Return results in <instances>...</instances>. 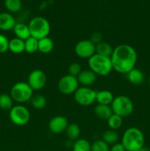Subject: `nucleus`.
Listing matches in <instances>:
<instances>
[{
	"label": "nucleus",
	"mask_w": 150,
	"mask_h": 151,
	"mask_svg": "<svg viewBox=\"0 0 150 151\" xmlns=\"http://www.w3.org/2000/svg\"><path fill=\"white\" fill-rule=\"evenodd\" d=\"M33 91L27 82L19 81L12 86L10 95L13 101L21 104L30 101L33 96Z\"/></svg>",
	"instance_id": "obj_6"
},
{
	"label": "nucleus",
	"mask_w": 150,
	"mask_h": 151,
	"mask_svg": "<svg viewBox=\"0 0 150 151\" xmlns=\"http://www.w3.org/2000/svg\"><path fill=\"white\" fill-rule=\"evenodd\" d=\"M9 117L14 125L17 126H23L29 122L30 113L27 108L19 104L13 106V107L9 111Z\"/></svg>",
	"instance_id": "obj_7"
},
{
	"label": "nucleus",
	"mask_w": 150,
	"mask_h": 151,
	"mask_svg": "<svg viewBox=\"0 0 150 151\" xmlns=\"http://www.w3.org/2000/svg\"><path fill=\"white\" fill-rule=\"evenodd\" d=\"M149 84L150 86V75H149Z\"/></svg>",
	"instance_id": "obj_36"
},
{
	"label": "nucleus",
	"mask_w": 150,
	"mask_h": 151,
	"mask_svg": "<svg viewBox=\"0 0 150 151\" xmlns=\"http://www.w3.org/2000/svg\"><path fill=\"white\" fill-rule=\"evenodd\" d=\"M110 106L113 113L122 118L130 116L134 111V105L132 100L125 95H119L114 97Z\"/></svg>",
	"instance_id": "obj_5"
},
{
	"label": "nucleus",
	"mask_w": 150,
	"mask_h": 151,
	"mask_svg": "<svg viewBox=\"0 0 150 151\" xmlns=\"http://www.w3.org/2000/svg\"><path fill=\"white\" fill-rule=\"evenodd\" d=\"M66 134L69 140L71 141H76V139H79L81 130L79 125L76 123H70L68 125L66 130Z\"/></svg>",
	"instance_id": "obj_22"
},
{
	"label": "nucleus",
	"mask_w": 150,
	"mask_h": 151,
	"mask_svg": "<svg viewBox=\"0 0 150 151\" xmlns=\"http://www.w3.org/2000/svg\"><path fill=\"white\" fill-rule=\"evenodd\" d=\"M82 70V66L77 62H73V63H71L69 65V68H68L69 75L74 77H76V78L79 75V74L80 73Z\"/></svg>",
	"instance_id": "obj_31"
},
{
	"label": "nucleus",
	"mask_w": 150,
	"mask_h": 151,
	"mask_svg": "<svg viewBox=\"0 0 150 151\" xmlns=\"http://www.w3.org/2000/svg\"><path fill=\"white\" fill-rule=\"evenodd\" d=\"M4 6L10 13H18L21 10L22 2L21 0H4Z\"/></svg>",
	"instance_id": "obj_29"
},
{
	"label": "nucleus",
	"mask_w": 150,
	"mask_h": 151,
	"mask_svg": "<svg viewBox=\"0 0 150 151\" xmlns=\"http://www.w3.org/2000/svg\"><path fill=\"white\" fill-rule=\"evenodd\" d=\"M74 52L76 56L80 58L88 60L96 53L95 44L89 39L81 40L75 45Z\"/></svg>",
	"instance_id": "obj_11"
},
{
	"label": "nucleus",
	"mask_w": 150,
	"mask_h": 151,
	"mask_svg": "<svg viewBox=\"0 0 150 151\" xmlns=\"http://www.w3.org/2000/svg\"><path fill=\"white\" fill-rule=\"evenodd\" d=\"M79 85L77 78L68 74L60 78L57 84V87L60 93L65 95H69L74 94L75 91L79 88Z\"/></svg>",
	"instance_id": "obj_9"
},
{
	"label": "nucleus",
	"mask_w": 150,
	"mask_h": 151,
	"mask_svg": "<svg viewBox=\"0 0 150 151\" xmlns=\"http://www.w3.org/2000/svg\"><path fill=\"white\" fill-rule=\"evenodd\" d=\"M67 118L62 115L53 116L48 124L49 130L54 134H60L65 132L69 125Z\"/></svg>",
	"instance_id": "obj_12"
},
{
	"label": "nucleus",
	"mask_w": 150,
	"mask_h": 151,
	"mask_svg": "<svg viewBox=\"0 0 150 151\" xmlns=\"http://www.w3.org/2000/svg\"><path fill=\"white\" fill-rule=\"evenodd\" d=\"M28 27L31 36L38 40L48 37L51 31L49 22L41 16H36L31 19L28 24Z\"/></svg>",
	"instance_id": "obj_4"
},
{
	"label": "nucleus",
	"mask_w": 150,
	"mask_h": 151,
	"mask_svg": "<svg viewBox=\"0 0 150 151\" xmlns=\"http://www.w3.org/2000/svg\"><path fill=\"white\" fill-rule=\"evenodd\" d=\"M25 52L29 54L36 52L38 51V40L30 36L24 41Z\"/></svg>",
	"instance_id": "obj_27"
},
{
	"label": "nucleus",
	"mask_w": 150,
	"mask_h": 151,
	"mask_svg": "<svg viewBox=\"0 0 150 151\" xmlns=\"http://www.w3.org/2000/svg\"><path fill=\"white\" fill-rule=\"evenodd\" d=\"M96 92L89 87L81 86L74 92V98L79 106H90L96 102Z\"/></svg>",
	"instance_id": "obj_8"
},
{
	"label": "nucleus",
	"mask_w": 150,
	"mask_h": 151,
	"mask_svg": "<svg viewBox=\"0 0 150 151\" xmlns=\"http://www.w3.org/2000/svg\"><path fill=\"white\" fill-rule=\"evenodd\" d=\"M126 78L130 83L133 85H140L144 81V75L142 71L137 68L133 69L126 74Z\"/></svg>",
	"instance_id": "obj_18"
},
{
	"label": "nucleus",
	"mask_w": 150,
	"mask_h": 151,
	"mask_svg": "<svg viewBox=\"0 0 150 151\" xmlns=\"http://www.w3.org/2000/svg\"><path fill=\"white\" fill-rule=\"evenodd\" d=\"M46 98L41 94H35L30 100V103L32 107L35 109H43L46 106Z\"/></svg>",
	"instance_id": "obj_25"
},
{
	"label": "nucleus",
	"mask_w": 150,
	"mask_h": 151,
	"mask_svg": "<svg viewBox=\"0 0 150 151\" xmlns=\"http://www.w3.org/2000/svg\"><path fill=\"white\" fill-rule=\"evenodd\" d=\"M113 99H114V96H113V93L110 91L101 90V91L96 92V102H97L98 104L110 106Z\"/></svg>",
	"instance_id": "obj_17"
},
{
	"label": "nucleus",
	"mask_w": 150,
	"mask_h": 151,
	"mask_svg": "<svg viewBox=\"0 0 150 151\" xmlns=\"http://www.w3.org/2000/svg\"><path fill=\"white\" fill-rule=\"evenodd\" d=\"M110 151H126L121 143H116L110 147Z\"/></svg>",
	"instance_id": "obj_34"
},
{
	"label": "nucleus",
	"mask_w": 150,
	"mask_h": 151,
	"mask_svg": "<svg viewBox=\"0 0 150 151\" xmlns=\"http://www.w3.org/2000/svg\"><path fill=\"white\" fill-rule=\"evenodd\" d=\"M107 122L110 129L117 131L123 125V118L119 115L113 114L110 117L107 119Z\"/></svg>",
	"instance_id": "obj_26"
},
{
	"label": "nucleus",
	"mask_w": 150,
	"mask_h": 151,
	"mask_svg": "<svg viewBox=\"0 0 150 151\" xmlns=\"http://www.w3.org/2000/svg\"><path fill=\"white\" fill-rule=\"evenodd\" d=\"M9 41H10V40L5 35L0 34V54H2V53L8 51Z\"/></svg>",
	"instance_id": "obj_32"
},
{
	"label": "nucleus",
	"mask_w": 150,
	"mask_h": 151,
	"mask_svg": "<svg viewBox=\"0 0 150 151\" xmlns=\"http://www.w3.org/2000/svg\"><path fill=\"white\" fill-rule=\"evenodd\" d=\"M13 107V100L10 94H1L0 95V109L10 111Z\"/></svg>",
	"instance_id": "obj_28"
},
{
	"label": "nucleus",
	"mask_w": 150,
	"mask_h": 151,
	"mask_svg": "<svg viewBox=\"0 0 150 151\" xmlns=\"http://www.w3.org/2000/svg\"><path fill=\"white\" fill-rule=\"evenodd\" d=\"M88 66L96 75L107 76L113 71L110 58L94 54L88 59Z\"/></svg>",
	"instance_id": "obj_3"
},
{
	"label": "nucleus",
	"mask_w": 150,
	"mask_h": 151,
	"mask_svg": "<svg viewBox=\"0 0 150 151\" xmlns=\"http://www.w3.org/2000/svg\"><path fill=\"white\" fill-rule=\"evenodd\" d=\"M47 78L45 72L41 69H34L29 73L27 78V83L33 91H39L46 84Z\"/></svg>",
	"instance_id": "obj_10"
},
{
	"label": "nucleus",
	"mask_w": 150,
	"mask_h": 151,
	"mask_svg": "<svg viewBox=\"0 0 150 151\" xmlns=\"http://www.w3.org/2000/svg\"><path fill=\"white\" fill-rule=\"evenodd\" d=\"M91 151H110V147L102 139H97L91 144Z\"/></svg>",
	"instance_id": "obj_30"
},
{
	"label": "nucleus",
	"mask_w": 150,
	"mask_h": 151,
	"mask_svg": "<svg viewBox=\"0 0 150 151\" xmlns=\"http://www.w3.org/2000/svg\"><path fill=\"white\" fill-rule=\"evenodd\" d=\"M94 113L99 119L102 120H107L113 114L111 106L101 104H97L96 106L94 108Z\"/></svg>",
	"instance_id": "obj_16"
},
{
	"label": "nucleus",
	"mask_w": 150,
	"mask_h": 151,
	"mask_svg": "<svg viewBox=\"0 0 150 151\" xmlns=\"http://www.w3.org/2000/svg\"><path fill=\"white\" fill-rule=\"evenodd\" d=\"M137 52L135 49L128 44H121L113 50L111 59L113 69L120 74L126 75L135 68Z\"/></svg>",
	"instance_id": "obj_1"
},
{
	"label": "nucleus",
	"mask_w": 150,
	"mask_h": 151,
	"mask_svg": "<svg viewBox=\"0 0 150 151\" xmlns=\"http://www.w3.org/2000/svg\"><path fill=\"white\" fill-rule=\"evenodd\" d=\"M17 23L16 19L9 13H0V29L2 31H10L13 29Z\"/></svg>",
	"instance_id": "obj_14"
},
{
	"label": "nucleus",
	"mask_w": 150,
	"mask_h": 151,
	"mask_svg": "<svg viewBox=\"0 0 150 151\" xmlns=\"http://www.w3.org/2000/svg\"><path fill=\"white\" fill-rule=\"evenodd\" d=\"M90 41L92 43H94L95 45H96L102 41V35L99 32H95L94 33L91 34V38H90Z\"/></svg>",
	"instance_id": "obj_33"
},
{
	"label": "nucleus",
	"mask_w": 150,
	"mask_h": 151,
	"mask_svg": "<svg viewBox=\"0 0 150 151\" xmlns=\"http://www.w3.org/2000/svg\"><path fill=\"white\" fill-rule=\"evenodd\" d=\"M13 30L16 38H20L23 41H25L31 36L28 25L22 22H17Z\"/></svg>",
	"instance_id": "obj_15"
},
{
	"label": "nucleus",
	"mask_w": 150,
	"mask_h": 151,
	"mask_svg": "<svg viewBox=\"0 0 150 151\" xmlns=\"http://www.w3.org/2000/svg\"><path fill=\"white\" fill-rule=\"evenodd\" d=\"M97 75L91 69H84L81 71L76 78L79 84L82 86L88 87L93 85L96 81Z\"/></svg>",
	"instance_id": "obj_13"
},
{
	"label": "nucleus",
	"mask_w": 150,
	"mask_h": 151,
	"mask_svg": "<svg viewBox=\"0 0 150 151\" xmlns=\"http://www.w3.org/2000/svg\"><path fill=\"white\" fill-rule=\"evenodd\" d=\"M91 144L85 139L79 138L73 142V151H91Z\"/></svg>",
	"instance_id": "obj_24"
},
{
	"label": "nucleus",
	"mask_w": 150,
	"mask_h": 151,
	"mask_svg": "<svg viewBox=\"0 0 150 151\" xmlns=\"http://www.w3.org/2000/svg\"><path fill=\"white\" fill-rule=\"evenodd\" d=\"M144 136L138 128L132 127L124 131L121 139V144L126 151H137L144 147Z\"/></svg>",
	"instance_id": "obj_2"
},
{
	"label": "nucleus",
	"mask_w": 150,
	"mask_h": 151,
	"mask_svg": "<svg viewBox=\"0 0 150 151\" xmlns=\"http://www.w3.org/2000/svg\"><path fill=\"white\" fill-rule=\"evenodd\" d=\"M119 134L117 131H114V130L109 129L107 131H104L102 134V139H101L107 143L109 145H113L116 144L119 141Z\"/></svg>",
	"instance_id": "obj_23"
},
{
	"label": "nucleus",
	"mask_w": 150,
	"mask_h": 151,
	"mask_svg": "<svg viewBox=\"0 0 150 151\" xmlns=\"http://www.w3.org/2000/svg\"><path fill=\"white\" fill-rule=\"evenodd\" d=\"M114 49L112 47L110 44L104 41L99 43L96 45H95V52L96 54L100 55L105 56V57L110 58Z\"/></svg>",
	"instance_id": "obj_21"
},
{
	"label": "nucleus",
	"mask_w": 150,
	"mask_h": 151,
	"mask_svg": "<svg viewBox=\"0 0 150 151\" xmlns=\"http://www.w3.org/2000/svg\"><path fill=\"white\" fill-rule=\"evenodd\" d=\"M137 151H150V150L149 148H147V147H142L141 148H140L139 150H138Z\"/></svg>",
	"instance_id": "obj_35"
},
{
	"label": "nucleus",
	"mask_w": 150,
	"mask_h": 151,
	"mask_svg": "<svg viewBox=\"0 0 150 151\" xmlns=\"http://www.w3.org/2000/svg\"><path fill=\"white\" fill-rule=\"evenodd\" d=\"M9 50L13 54H21L25 52L24 41L18 38H13L9 41Z\"/></svg>",
	"instance_id": "obj_19"
},
{
	"label": "nucleus",
	"mask_w": 150,
	"mask_h": 151,
	"mask_svg": "<svg viewBox=\"0 0 150 151\" xmlns=\"http://www.w3.org/2000/svg\"><path fill=\"white\" fill-rule=\"evenodd\" d=\"M54 49V42L49 37L38 40V51L43 54H49Z\"/></svg>",
	"instance_id": "obj_20"
}]
</instances>
